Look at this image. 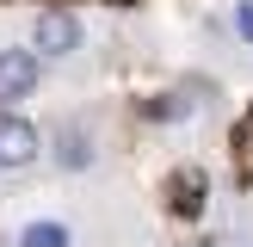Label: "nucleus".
Masks as SVG:
<instances>
[{"mask_svg":"<svg viewBox=\"0 0 253 247\" xmlns=\"http://www.w3.org/2000/svg\"><path fill=\"white\" fill-rule=\"evenodd\" d=\"M81 43H86V31H81V19H74L68 6H43V12L31 19V49H37L43 62H68Z\"/></svg>","mask_w":253,"mask_h":247,"instance_id":"f257e3e1","label":"nucleus"},{"mask_svg":"<svg viewBox=\"0 0 253 247\" xmlns=\"http://www.w3.org/2000/svg\"><path fill=\"white\" fill-rule=\"evenodd\" d=\"M37 155H43L37 124L19 118L12 105H0V173H25V167H37Z\"/></svg>","mask_w":253,"mask_h":247,"instance_id":"f03ea898","label":"nucleus"},{"mask_svg":"<svg viewBox=\"0 0 253 247\" xmlns=\"http://www.w3.org/2000/svg\"><path fill=\"white\" fill-rule=\"evenodd\" d=\"M37 86H43V56H37L31 43L0 49V105H19V99H31Z\"/></svg>","mask_w":253,"mask_h":247,"instance_id":"7ed1b4c3","label":"nucleus"},{"mask_svg":"<svg viewBox=\"0 0 253 247\" xmlns=\"http://www.w3.org/2000/svg\"><path fill=\"white\" fill-rule=\"evenodd\" d=\"M161 192H167V210H173V216L192 222V216H204V204H210V173L198 167V161H179Z\"/></svg>","mask_w":253,"mask_h":247,"instance_id":"20e7f679","label":"nucleus"},{"mask_svg":"<svg viewBox=\"0 0 253 247\" xmlns=\"http://www.w3.org/2000/svg\"><path fill=\"white\" fill-rule=\"evenodd\" d=\"M56 167H62V173H86V167H93L86 124H62V130H56Z\"/></svg>","mask_w":253,"mask_h":247,"instance_id":"39448f33","label":"nucleus"},{"mask_svg":"<svg viewBox=\"0 0 253 247\" xmlns=\"http://www.w3.org/2000/svg\"><path fill=\"white\" fill-rule=\"evenodd\" d=\"M12 247H74V235H68V222L37 216V222H25V229H19V241H12Z\"/></svg>","mask_w":253,"mask_h":247,"instance_id":"423d86ee","label":"nucleus"},{"mask_svg":"<svg viewBox=\"0 0 253 247\" xmlns=\"http://www.w3.org/2000/svg\"><path fill=\"white\" fill-rule=\"evenodd\" d=\"M235 179H253V105L235 124Z\"/></svg>","mask_w":253,"mask_h":247,"instance_id":"0eeeda50","label":"nucleus"},{"mask_svg":"<svg viewBox=\"0 0 253 247\" xmlns=\"http://www.w3.org/2000/svg\"><path fill=\"white\" fill-rule=\"evenodd\" d=\"M235 31H241V43H253V0H235Z\"/></svg>","mask_w":253,"mask_h":247,"instance_id":"6e6552de","label":"nucleus"},{"mask_svg":"<svg viewBox=\"0 0 253 247\" xmlns=\"http://www.w3.org/2000/svg\"><path fill=\"white\" fill-rule=\"evenodd\" d=\"M111 6H136V0H111Z\"/></svg>","mask_w":253,"mask_h":247,"instance_id":"1a4fd4ad","label":"nucleus"}]
</instances>
